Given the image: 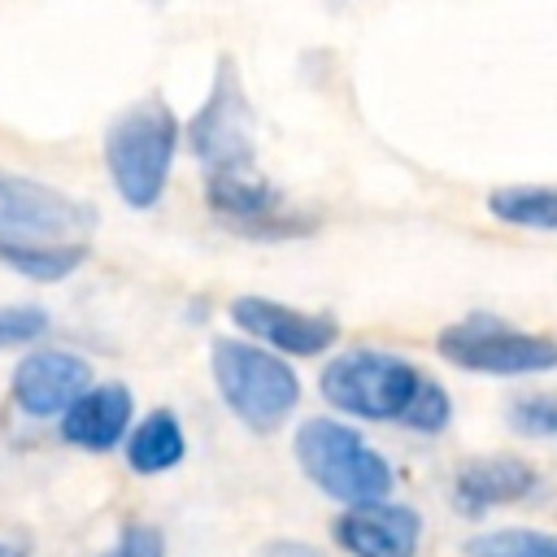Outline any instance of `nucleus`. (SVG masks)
<instances>
[{
	"label": "nucleus",
	"instance_id": "obj_16",
	"mask_svg": "<svg viewBox=\"0 0 557 557\" xmlns=\"http://www.w3.org/2000/svg\"><path fill=\"white\" fill-rule=\"evenodd\" d=\"M487 213L518 231H557V187L553 183H505L487 191Z\"/></svg>",
	"mask_w": 557,
	"mask_h": 557
},
{
	"label": "nucleus",
	"instance_id": "obj_4",
	"mask_svg": "<svg viewBox=\"0 0 557 557\" xmlns=\"http://www.w3.org/2000/svg\"><path fill=\"white\" fill-rule=\"evenodd\" d=\"M426 370L379 344H352L322 357L318 370V396L331 413L357 422V426H400Z\"/></svg>",
	"mask_w": 557,
	"mask_h": 557
},
{
	"label": "nucleus",
	"instance_id": "obj_10",
	"mask_svg": "<svg viewBox=\"0 0 557 557\" xmlns=\"http://www.w3.org/2000/svg\"><path fill=\"white\" fill-rule=\"evenodd\" d=\"M96 383V366L91 357H83L78 348L70 344H35L26 352H17L13 370H9V387H4V400L9 409L30 422V426H52L70 400Z\"/></svg>",
	"mask_w": 557,
	"mask_h": 557
},
{
	"label": "nucleus",
	"instance_id": "obj_21",
	"mask_svg": "<svg viewBox=\"0 0 557 557\" xmlns=\"http://www.w3.org/2000/svg\"><path fill=\"white\" fill-rule=\"evenodd\" d=\"M52 335V313L48 305L35 300H13L0 305V352H26Z\"/></svg>",
	"mask_w": 557,
	"mask_h": 557
},
{
	"label": "nucleus",
	"instance_id": "obj_13",
	"mask_svg": "<svg viewBox=\"0 0 557 557\" xmlns=\"http://www.w3.org/2000/svg\"><path fill=\"white\" fill-rule=\"evenodd\" d=\"M135 418H139V400H135L131 383H122V379H96L52 422V435L70 453L113 457L122 448V440L131 435Z\"/></svg>",
	"mask_w": 557,
	"mask_h": 557
},
{
	"label": "nucleus",
	"instance_id": "obj_17",
	"mask_svg": "<svg viewBox=\"0 0 557 557\" xmlns=\"http://www.w3.org/2000/svg\"><path fill=\"white\" fill-rule=\"evenodd\" d=\"M461 557H557V531L527 522L479 527L461 540Z\"/></svg>",
	"mask_w": 557,
	"mask_h": 557
},
{
	"label": "nucleus",
	"instance_id": "obj_20",
	"mask_svg": "<svg viewBox=\"0 0 557 557\" xmlns=\"http://www.w3.org/2000/svg\"><path fill=\"white\" fill-rule=\"evenodd\" d=\"M91 557H170V531L157 518L131 513L113 527V535Z\"/></svg>",
	"mask_w": 557,
	"mask_h": 557
},
{
	"label": "nucleus",
	"instance_id": "obj_3",
	"mask_svg": "<svg viewBox=\"0 0 557 557\" xmlns=\"http://www.w3.org/2000/svg\"><path fill=\"white\" fill-rule=\"evenodd\" d=\"M178 148H183V122L174 104H165L161 96H139L122 104L100 135L104 174L117 200L135 213L157 209L170 187Z\"/></svg>",
	"mask_w": 557,
	"mask_h": 557
},
{
	"label": "nucleus",
	"instance_id": "obj_11",
	"mask_svg": "<svg viewBox=\"0 0 557 557\" xmlns=\"http://www.w3.org/2000/svg\"><path fill=\"white\" fill-rule=\"evenodd\" d=\"M544 496V474L522 453H474L448 474V509L461 522H487L492 513L535 505Z\"/></svg>",
	"mask_w": 557,
	"mask_h": 557
},
{
	"label": "nucleus",
	"instance_id": "obj_22",
	"mask_svg": "<svg viewBox=\"0 0 557 557\" xmlns=\"http://www.w3.org/2000/svg\"><path fill=\"white\" fill-rule=\"evenodd\" d=\"M252 557H331V548H322L318 540H305V535H270L252 548Z\"/></svg>",
	"mask_w": 557,
	"mask_h": 557
},
{
	"label": "nucleus",
	"instance_id": "obj_8",
	"mask_svg": "<svg viewBox=\"0 0 557 557\" xmlns=\"http://www.w3.org/2000/svg\"><path fill=\"white\" fill-rule=\"evenodd\" d=\"M100 209L48 178L0 165V239H91Z\"/></svg>",
	"mask_w": 557,
	"mask_h": 557
},
{
	"label": "nucleus",
	"instance_id": "obj_7",
	"mask_svg": "<svg viewBox=\"0 0 557 557\" xmlns=\"http://www.w3.org/2000/svg\"><path fill=\"white\" fill-rule=\"evenodd\" d=\"M205 209L239 239L252 244H296L318 231V213L296 209L287 191L261 170L205 174Z\"/></svg>",
	"mask_w": 557,
	"mask_h": 557
},
{
	"label": "nucleus",
	"instance_id": "obj_15",
	"mask_svg": "<svg viewBox=\"0 0 557 557\" xmlns=\"http://www.w3.org/2000/svg\"><path fill=\"white\" fill-rule=\"evenodd\" d=\"M91 261V239H0V265L26 283H65Z\"/></svg>",
	"mask_w": 557,
	"mask_h": 557
},
{
	"label": "nucleus",
	"instance_id": "obj_2",
	"mask_svg": "<svg viewBox=\"0 0 557 557\" xmlns=\"http://www.w3.org/2000/svg\"><path fill=\"white\" fill-rule=\"evenodd\" d=\"M209 383L235 426L257 440L287 431L305 400V379L296 361L248 335L209 339Z\"/></svg>",
	"mask_w": 557,
	"mask_h": 557
},
{
	"label": "nucleus",
	"instance_id": "obj_12",
	"mask_svg": "<svg viewBox=\"0 0 557 557\" xmlns=\"http://www.w3.org/2000/svg\"><path fill=\"white\" fill-rule=\"evenodd\" d=\"M326 540L339 557H422L426 513L405 496L344 505L331 513Z\"/></svg>",
	"mask_w": 557,
	"mask_h": 557
},
{
	"label": "nucleus",
	"instance_id": "obj_1",
	"mask_svg": "<svg viewBox=\"0 0 557 557\" xmlns=\"http://www.w3.org/2000/svg\"><path fill=\"white\" fill-rule=\"evenodd\" d=\"M292 461L300 479L335 509L383 500L400 487L396 461L366 435V426L331 409L292 422Z\"/></svg>",
	"mask_w": 557,
	"mask_h": 557
},
{
	"label": "nucleus",
	"instance_id": "obj_9",
	"mask_svg": "<svg viewBox=\"0 0 557 557\" xmlns=\"http://www.w3.org/2000/svg\"><path fill=\"white\" fill-rule=\"evenodd\" d=\"M226 318L235 326V335H248L292 361H313V357H331L339 348V318L331 309H305L278 296H261V292H244L226 305Z\"/></svg>",
	"mask_w": 557,
	"mask_h": 557
},
{
	"label": "nucleus",
	"instance_id": "obj_23",
	"mask_svg": "<svg viewBox=\"0 0 557 557\" xmlns=\"http://www.w3.org/2000/svg\"><path fill=\"white\" fill-rule=\"evenodd\" d=\"M35 553H39V544H35L30 531L0 522V557H35Z\"/></svg>",
	"mask_w": 557,
	"mask_h": 557
},
{
	"label": "nucleus",
	"instance_id": "obj_14",
	"mask_svg": "<svg viewBox=\"0 0 557 557\" xmlns=\"http://www.w3.org/2000/svg\"><path fill=\"white\" fill-rule=\"evenodd\" d=\"M131 479H165L187 466L191 457V431L174 405H152L135 418L131 435L117 448Z\"/></svg>",
	"mask_w": 557,
	"mask_h": 557
},
{
	"label": "nucleus",
	"instance_id": "obj_19",
	"mask_svg": "<svg viewBox=\"0 0 557 557\" xmlns=\"http://www.w3.org/2000/svg\"><path fill=\"white\" fill-rule=\"evenodd\" d=\"M453 418H457L453 392H448L435 374H426L422 387H418V396H413V405H409V413H405V422H400L396 431H405V435H413V440H440V435L453 426Z\"/></svg>",
	"mask_w": 557,
	"mask_h": 557
},
{
	"label": "nucleus",
	"instance_id": "obj_18",
	"mask_svg": "<svg viewBox=\"0 0 557 557\" xmlns=\"http://www.w3.org/2000/svg\"><path fill=\"white\" fill-rule=\"evenodd\" d=\"M505 426L518 440H557V387H527L505 400Z\"/></svg>",
	"mask_w": 557,
	"mask_h": 557
},
{
	"label": "nucleus",
	"instance_id": "obj_6",
	"mask_svg": "<svg viewBox=\"0 0 557 557\" xmlns=\"http://www.w3.org/2000/svg\"><path fill=\"white\" fill-rule=\"evenodd\" d=\"M183 144L205 174L257 170V113L244 74L231 57L213 61L205 100L183 122Z\"/></svg>",
	"mask_w": 557,
	"mask_h": 557
},
{
	"label": "nucleus",
	"instance_id": "obj_5",
	"mask_svg": "<svg viewBox=\"0 0 557 557\" xmlns=\"http://www.w3.org/2000/svg\"><path fill=\"white\" fill-rule=\"evenodd\" d=\"M435 352L453 370L483 374V379H540V374L557 370V339L553 335L513 326L487 309H470L466 318L440 326Z\"/></svg>",
	"mask_w": 557,
	"mask_h": 557
}]
</instances>
